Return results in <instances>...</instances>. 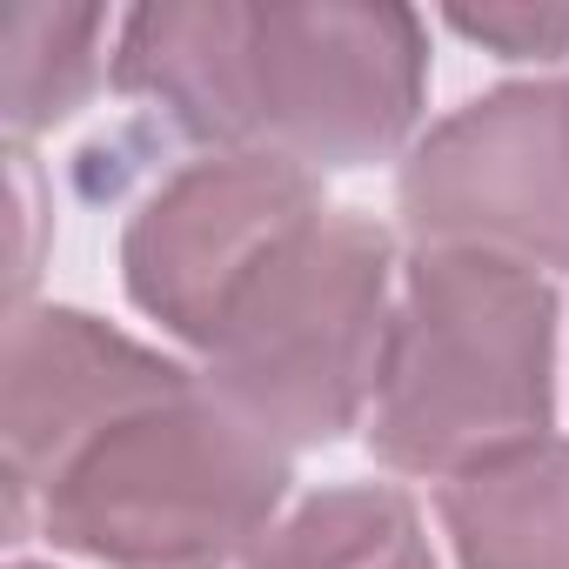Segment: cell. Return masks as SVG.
<instances>
[{
  "instance_id": "11",
  "label": "cell",
  "mask_w": 569,
  "mask_h": 569,
  "mask_svg": "<svg viewBox=\"0 0 569 569\" xmlns=\"http://www.w3.org/2000/svg\"><path fill=\"white\" fill-rule=\"evenodd\" d=\"M456 34L509 54V61H556L569 54V8H456L449 14Z\"/></svg>"
},
{
  "instance_id": "13",
  "label": "cell",
  "mask_w": 569,
  "mask_h": 569,
  "mask_svg": "<svg viewBox=\"0 0 569 569\" xmlns=\"http://www.w3.org/2000/svg\"><path fill=\"white\" fill-rule=\"evenodd\" d=\"M21 569H28V562H21Z\"/></svg>"
},
{
  "instance_id": "7",
  "label": "cell",
  "mask_w": 569,
  "mask_h": 569,
  "mask_svg": "<svg viewBox=\"0 0 569 569\" xmlns=\"http://www.w3.org/2000/svg\"><path fill=\"white\" fill-rule=\"evenodd\" d=\"M188 369L114 336L81 309H21L0 362V442H8L14 522L28 496H48L114 422L174 396Z\"/></svg>"
},
{
  "instance_id": "12",
  "label": "cell",
  "mask_w": 569,
  "mask_h": 569,
  "mask_svg": "<svg viewBox=\"0 0 569 569\" xmlns=\"http://www.w3.org/2000/svg\"><path fill=\"white\" fill-rule=\"evenodd\" d=\"M562 128H569V81H562Z\"/></svg>"
},
{
  "instance_id": "5",
  "label": "cell",
  "mask_w": 569,
  "mask_h": 569,
  "mask_svg": "<svg viewBox=\"0 0 569 569\" xmlns=\"http://www.w3.org/2000/svg\"><path fill=\"white\" fill-rule=\"evenodd\" d=\"M402 228L416 248L569 268V128L562 81L469 101L402 168Z\"/></svg>"
},
{
  "instance_id": "10",
  "label": "cell",
  "mask_w": 569,
  "mask_h": 569,
  "mask_svg": "<svg viewBox=\"0 0 569 569\" xmlns=\"http://www.w3.org/2000/svg\"><path fill=\"white\" fill-rule=\"evenodd\" d=\"M101 8H48V0L0 8V108H8L14 141L68 121L88 101L101 74Z\"/></svg>"
},
{
  "instance_id": "8",
  "label": "cell",
  "mask_w": 569,
  "mask_h": 569,
  "mask_svg": "<svg viewBox=\"0 0 569 569\" xmlns=\"http://www.w3.org/2000/svg\"><path fill=\"white\" fill-rule=\"evenodd\" d=\"M462 569H569V442L536 436L442 482Z\"/></svg>"
},
{
  "instance_id": "3",
  "label": "cell",
  "mask_w": 569,
  "mask_h": 569,
  "mask_svg": "<svg viewBox=\"0 0 569 569\" xmlns=\"http://www.w3.org/2000/svg\"><path fill=\"white\" fill-rule=\"evenodd\" d=\"M289 489V449L201 376L114 422L48 496V536L101 569H228Z\"/></svg>"
},
{
  "instance_id": "9",
  "label": "cell",
  "mask_w": 569,
  "mask_h": 569,
  "mask_svg": "<svg viewBox=\"0 0 569 569\" xmlns=\"http://www.w3.org/2000/svg\"><path fill=\"white\" fill-rule=\"evenodd\" d=\"M241 569H436L422 516L389 482H349L309 496L274 522Z\"/></svg>"
},
{
  "instance_id": "6",
  "label": "cell",
  "mask_w": 569,
  "mask_h": 569,
  "mask_svg": "<svg viewBox=\"0 0 569 569\" xmlns=\"http://www.w3.org/2000/svg\"><path fill=\"white\" fill-rule=\"evenodd\" d=\"M316 214L322 188L309 168L274 154H201L174 168L128 221V296L161 329L208 349L214 322L248 289V274Z\"/></svg>"
},
{
  "instance_id": "4",
  "label": "cell",
  "mask_w": 569,
  "mask_h": 569,
  "mask_svg": "<svg viewBox=\"0 0 569 569\" xmlns=\"http://www.w3.org/2000/svg\"><path fill=\"white\" fill-rule=\"evenodd\" d=\"M389 316V234L322 208L228 302L201 382L281 449L329 442L376 402Z\"/></svg>"
},
{
  "instance_id": "1",
  "label": "cell",
  "mask_w": 569,
  "mask_h": 569,
  "mask_svg": "<svg viewBox=\"0 0 569 569\" xmlns=\"http://www.w3.org/2000/svg\"><path fill=\"white\" fill-rule=\"evenodd\" d=\"M114 81L214 154L296 168L382 161L422 108L429 41L409 8H141Z\"/></svg>"
},
{
  "instance_id": "2",
  "label": "cell",
  "mask_w": 569,
  "mask_h": 569,
  "mask_svg": "<svg viewBox=\"0 0 569 569\" xmlns=\"http://www.w3.org/2000/svg\"><path fill=\"white\" fill-rule=\"evenodd\" d=\"M549 281L502 254L422 248L389 316L369 442L389 469L449 482L549 429Z\"/></svg>"
}]
</instances>
